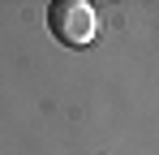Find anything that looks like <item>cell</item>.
<instances>
[{
	"mask_svg": "<svg viewBox=\"0 0 159 155\" xmlns=\"http://www.w3.org/2000/svg\"><path fill=\"white\" fill-rule=\"evenodd\" d=\"M48 30L65 48H90L99 35V13L90 0H52L48 4Z\"/></svg>",
	"mask_w": 159,
	"mask_h": 155,
	"instance_id": "6da1fadb",
	"label": "cell"
}]
</instances>
